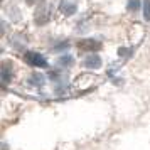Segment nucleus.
I'll return each instance as SVG.
<instances>
[{"label": "nucleus", "instance_id": "obj_1", "mask_svg": "<svg viewBox=\"0 0 150 150\" xmlns=\"http://www.w3.org/2000/svg\"><path fill=\"white\" fill-rule=\"evenodd\" d=\"M24 59H25L30 66H34V68H47V59H46L44 56H41L39 52L29 51V52H25Z\"/></svg>", "mask_w": 150, "mask_h": 150}, {"label": "nucleus", "instance_id": "obj_2", "mask_svg": "<svg viewBox=\"0 0 150 150\" xmlns=\"http://www.w3.org/2000/svg\"><path fill=\"white\" fill-rule=\"evenodd\" d=\"M84 66L88 69H98L101 68V57L98 54H91V56H86L84 59Z\"/></svg>", "mask_w": 150, "mask_h": 150}, {"label": "nucleus", "instance_id": "obj_3", "mask_svg": "<svg viewBox=\"0 0 150 150\" xmlns=\"http://www.w3.org/2000/svg\"><path fill=\"white\" fill-rule=\"evenodd\" d=\"M100 47H101V44L98 41H93V39H84V41L79 42V49H84V51L95 52V51H98Z\"/></svg>", "mask_w": 150, "mask_h": 150}, {"label": "nucleus", "instance_id": "obj_4", "mask_svg": "<svg viewBox=\"0 0 150 150\" xmlns=\"http://www.w3.org/2000/svg\"><path fill=\"white\" fill-rule=\"evenodd\" d=\"M59 8H61V12L64 15H73V14H76V10H78L76 4L74 2H71V0H62Z\"/></svg>", "mask_w": 150, "mask_h": 150}, {"label": "nucleus", "instance_id": "obj_5", "mask_svg": "<svg viewBox=\"0 0 150 150\" xmlns=\"http://www.w3.org/2000/svg\"><path fill=\"white\" fill-rule=\"evenodd\" d=\"M10 78H12V73H10V69H8L7 64H4L2 66V84L7 86L8 83H10Z\"/></svg>", "mask_w": 150, "mask_h": 150}, {"label": "nucleus", "instance_id": "obj_6", "mask_svg": "<svg viewBox=\"0 0 150 150\" xmlns=\"http://www.w3.org/2000/svg\"><path fill=\"white\" fill-rule=\"evenodd\" d=\"M29 81L32 83L34 86H42V84H44V76H42L41 73H35V74H32L29 78Z\"/></svg>", "mask_w": 150, "mask_h": 150}, {"label": "nucleus", "instance_id": "obj_7", "mask_svg": "<svg viewBox=\"0 0 150 150\" xmlns=\"http://www.w3.org/2000/svg\"><path fill=\"white\" fill-rule=\"evenodd\" d=\"M142 7V2L140 0H128V10L130 12H137V10H140Z\"/></svg>", "mask_w": 150, "mask_h": 150}, {"label": "nucleus", "instance_id": "obj_8", "mask_svg": "<svg viewBox=\"0 0 150 150\" xmlns=\"http://www.w3.org/2000/svg\"><path fill=\"white\" fill-rule=\"evenodd\" d=\"M143 17L145 21H150V0H143Z\"/></svg>", "mask_w": 150, "mask_h": 150}, {"label": "nucleus", "instance_id": "obj_9", "mask_svg": "<svg viewBox=\"0 0 150 150\" xmlns=\"http://www.w3.org/2000/svg\"><path fill=\"white\" fill-rule=\"evenodd\" d=\"M57 62H59L61 66H71V64H73V57H71V56H61Z\"/></svg>", "mask_w": 150, "mask_h": 150}, {"label": "nucleus", "instance_id": "obj_10", "mask_svg": "<svg viewBox=\"0 0 150 150\" xmlns=\"http://www.w3.org/2000/svg\"><path fill=\"white\" fill-rule=\"evenodd\" d=\"M29 4H35V0H27Z\"/></svg>", "mask_w": 150, "mask_h": 150}]
</instances>
